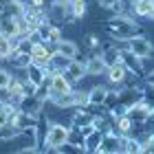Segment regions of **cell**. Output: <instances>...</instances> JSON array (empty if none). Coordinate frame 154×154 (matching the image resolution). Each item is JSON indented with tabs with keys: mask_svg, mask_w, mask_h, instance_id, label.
Segmentation results:
<instances>
[{
	"mask_svg": "<svg viewBox=\"0 0 154 154\" xmlns=\"http://www.w3.org/2000/svg\"><path fill=\"white\" fill-rule=\"evenodd\" d=\"M123 154H143V141L134 134L123 137Z\"/></svg>",
	"mask_w": 154,
	"mask_h": 154,
	"instance_id": "cell-18",
	"label": "cell"
},
{
	"mask_svg": "<svg viewBox=\"0 0 154 154\" xmlns=\"http://www.w3.org/2000/svg\"><path fill=\"white\" fill-rule=\"evenodd\" d=\"M73 88H75V84L64 75V71L53 73L51 75V95H48V99H55L57 95H64V93H68V90H73Z\"/></svg>",
	"mask_w": 154,
	"mask_h": 154,
	"instance_id": "cell-6",
	"label": "cell"
},
{
	"mask_svg": "<svg viewBox=\"0 0 154 154\" xmlns=\"http://www.w3.org/2000/svg\"><path fill=\"white\" fill-rule=\"evenodd\" d=\"M13 53V46H11V38L0 33V62H7V57Z\"/></svg>",
	"mask_w": 154,
	"mask_h": 154,
	"instance_id": "cell-21",
	"label": "cell"
},
{
	"mask_svg": "<svg viewBox=\"0 0 154 154\" xmlns=\"http://www.w3.org/2000/svg\"><path fill=\"white\" fill-rule=\"evenodd\" d=\"M117 103H119V88H112V86H110L108 95H106V101H103V106L110 110L112 106H117Z\"/></svg>",
	"mask_w": 154,
	"mask_h": 154,
	"instance_id": "cell-23",
	"label": "cell"
},
{
	"mask_svg": "<svg viewBox=\"0 0 154 154\" xmlns=\"http://www.w3.org/2000/svg\"><path fill=\"white\" fill-rule=\"evenodd\" d=\"M121 62L125 64V68L132 73V75H137V77H141V79H145V68H143V60L139 57V55H134L130 51L128 46L121 48Z\"/></svg>",
	"mask_w": 154,
	"mask_h": 154,
	"instance_id": "cell-5",
	"label": "cell"
},
{
	"mask_svg": "<svg viewBox=\"0 0 154 154\" xmlns=\"http://www.w3.org/2000/svg\"><path fill=\"white\" fill-rule=\"evenodd\" d=\"M128 48H130L134 55H139L141 60L152 57V55H154V44H152V40L145 35V33H141V35L128 40Z\"/></svg>",
	"mask_w": 154,
	"mask_h": 154,
	"instance_id": "cell-4",
	"label": "cell"
},
{
	"mask_svg": "<svg viewBox=\"0 0 154 154\" xmlns=\"http://www.w3.org/2000/svg\"><path fill=\"white\" fill-rule=\"evenodd\" d=\"M101 139H103V132L95 128V130L86 137V143H84V145H86V154H97V152H99Z\"/></svg>",
	"mask_w": 154,
	"mask_h": 154,
	"instance_id": "cell-19",
	"label": "cell"
},
{
	"mask_svg": "<svg viewBox=\"0 0 154 154\" xmlns=\"http://www.w3.org/2000/svg\"><path fill=\"white\" fill-rule=\"evenodd\" d=\"M68 132H71V125L64 121H51L48 125V132L44 137V141L40 145V152H55L62 143L68 141Z\"/></svg>",
	"mask_w": 154,
	"mask_h": 154,
	"instance_id": "cell-1",
	"label": "cell"
},
{
	"mask_svg": "<svg viewBox=\"0 0 154 154\" xmlns=\"http://www.w3.org/2000/svg\"><path fill=\"white\" fill-rule=\"evenodd\" d=\"M71 64V57H66V55H62L60 51H53L51 55V62H48L46 66V73L53 75V73H60V71H66V66Z\"/></svg>",
	"mask_w": 154,
	"mask_h": 154,
	"instance_id": "cell-13",
	"label": "cell"
},
{
	"mask_svg": "<svg viewBox=\"0 0 154 154\" xmlns=\"http://www.w3.org/2000/svg\"><path fill=\"white\" fill-rule=\"evenodd\" d=\"M86 73L90 77H103L106 64H103L101 53H88V57H86Z\"/></svg>",
	"mask_w": 154,
	"mask_h": 154,
	"instance_id": "cell-10",
	"label": "cell"
},
{
	"mask_svg": "<svg viewBox=\"0 0 154 154\" xmlns=\"http://www.w3.org/2000/svg\"><path fill=\"white\" fill-rule=\"evenodd\" d=\"M93 125H95L97 130H101V132L115 130V119H112V115H110V110H108V112H101V115H95Z\"/></svg>",
	"mask_w": 154,
	"mask_h": 154,
	"instance_id": "cell-16",
	"label": "cell"
},
{
	"mask_svg": "<svg viewBox=\"0 0 154 154\" xmlns=\"http://www.w3.org/2000/svg\"><path fill=\"white\" fill-rule=\"evenodd\" d=\"M97 154H123V134H119L115 130L103 132V139H101Z\"/></svg>",
	"mask_w": 154,
	"mask_h": 154,
	"instance_id": "cell-2",
	"label": "cell"
},
{
	"mask_svg": "<svg viewBox=\"0 0 154 154\" xmlns=\"http://www.w3.org/2000/svg\"><path fill=\"white\" fill-rule=\"evenodd\" d=\"M46 75H48V73H46V68H44V66H40V64H35V62H33V64L24 71V77H26L29 82H33L35 86H40V84L46 79Z\"/></svg>",
	"mask_w": 154,
	"mask_h": 154,
	"instance_id": "cell-15",
	"label": "cell"
},
{
	"mask_svg": "<svg viewBox=\"0 0 154 154\" xmlns=\"http://www.w3.org/2000/svg\"><path fill=\"white\" fill-rule=\"evenodd\" d=\"M154 9V0H134V18L150 20Z\"/></svg>",
	"mask_w": 154,
	"mask_h": 154,
	"instance_id": "cell-17",
	"label": "cell"
},
{
	"mask_svg": "<svg viewBox=\"0 0 154 154\" xmlns=\"http://www.w3.org/2000/svg\"><path fill=\"white\" fill-rule=\"evenodd\" d=\"M128 110H130L128 106H123V103L119 101L117 106L110 108V115H112V119H119V117H125V115H128Z\"/></svg>",
	"mask_w": 154,
	"mask_h": 154,
	"instance_id": "cell-26",
	"label": "cell"
},
{
	"mask_svg": "<svg viewBox=\"0 0 154 154\" xmlns=\"http://www.w3.org/2000/svg\"><path fill=\"white\" fill-rule=\"evenodd\" d=\"M128 75H130V71L125 68L123 62H119V64L106 68V73H103V82H106L108 86H112V88H121L125 84V79H128Z\"/></svg>",
	"mask_w": 154,
	"mask_h": 154,
	"instance_id": "cell-3",
	"label": "cell"
},
{
	"mask_svg": "<svg viewBox=\"0 0 154 154\" xmlns=\"http://www.w3.org/2000/svg\"><path fill=\"white\" fill-rule=\"evenodd\" d=\"M5 64L9 68H13V71H26V68L33 64V55L31 53H22V51H13L9 57H7Z\"/></svg>",
	"mask_w": 154,
	"mask_h": 154,
	"instance_id": "cell-8",
	"label": "cell"
},
{
	"mask_svg": "<svg viewBox=\"0 0 154 154\" xmlns=\"http://www.w3.org/2000/svg\"><path fill=\"white\" fill-rule=\"evenodd\" d=\"M18 137H20V128L13 121L0 125V143H13L18 141Z\"/></svg>",
	"mask_w": 154,
	"mask_h": 154,
	"instance_id": "cell-14",
	"label": "cell"
},
{
	"mask_svg": "<svg viewBox=\"0 0 154 154\" xmlns=\"http://www.w3.org/2000/svg\"><path fill=\"white\" fill-rule=\"evenodd\" d=\"M132 130H134V121L130 119V115L115 119V132H119V134H123V137H128V134H132Z\"/></svg>",
	"mask_w": 154,
	"mask_h": 154,
	"instance_id": "cell-20",
	"label": "cell"
},
{
	"mask_svg": "<svg viewBox=\"0 0 154 154\" xmlns=\"http://www.w3.org/2000/svg\"><path fill=\"white\" fill-rule=\"evenodd\" d=\"M128 115H130V119L134 123H148L150 119H152V106L145 99H139L134 106H130Z\"/></svg>",
	"mask_w": 154,
	"mask_h": 154,
	"instance_id": "cell-7",
	"label": "cell"
},
{
	"mask_svg": "<svg viewBox=\"0 0 154 154\" xmlns=\"http://www.w3.org/2000/svg\"><path fill=\"white\" fill-rule=\"evenodd\" d=\"M150 121H154V108H152V119H150Z\"/></svg>",
	"mask_w": 154,
	"mask_h": 154,
	"instance_id": "cell-27",
	"label": "cell"
},
{
	"mask_svg": "<svg viewBox=\"0 0 154 154\" xmlns=\"http://www.w3.org/2000/svg\"><path fill=\"white\" fill-rule=\"evenodd\" d=\"M141 141H143V154H154V130H150Z\"/></svg>",
	"mask_w": 154,
	"mask_h": 154,
	"instance_id": "cell-24",
	"label": "cell"
},
{
	"mask_svg": "<svg viewBox=\"0 0 154 154\" xmlns=\"http://www.w3.org/2000/svg\"><path fill=\"white\" fill-rule=\"evenodd\" d=\"M64 75L75 84V86H77V84H79L84 77L88 75V73H86V60H71V64L66 66Z\"/></svg>",
	"mask_w": 154,
	"mask_h": 154,
	"instance_id": "cell-9",
	"label": "cell"
},
{
	"mask_svg": "<svg viewBox=\"0 0 154 154\" xmlns=\"http://www.w3.org/2000/svg\"><path fill=\"white\" fill-rule=\"evenodd\" d=\"M55 51H60L62 55H66V57H71V60H75L77 55L82 53V46L75 42V38H62L57 44H55Z\"/></svg>",
	"mask_w": 154,
	"mask_h": 154,
	"instance_id": "cell-11",
	"label": "cell"
},
{
	"mask_svg": "<svg viewBox=\"0 0 154 154\" xmlns=\"http://www.w3.org/2000/svg\"><path fill=\"white\" fill-rule=\"evenodd\" d=\"M108 90H110V86L106 82H97L95 86L88 88V103H103V101H106Z\"/></svg>",
	"mask_w": 154,
	"mask_h": 154,
	"instance_id": "cell-12",
	"label": "cell"
},
{
	"mask_svg": "<svg viewBox=\"0 0 154 154\" xmlns=\"http://www.w3.org/2000/svg\"><path fill=\"white\" fill-rule=\"evenodd\" d=\"M13 77H16V75H13V71H11V68L9 66H0V90H7V88H9V84L13 82Z\"/></svg>",
	"mask_w": 154,
	"mask_h": 154,
	"instance_id": "cell-22",
	"label": "cell"
},
{
	"mask_svg": "<svg viewBox=\"0 0 154 154\" xmlns=\"http://www.w3.org/2000/svg\"><path fill=\"white\" fill-rule=\"evenodd\" d=\"M55 152H57V154H84V150H82V148H77V145L68 143V141H66V143H62Z\"/></svg>",
	"mask_w": 154,
	"mask_h": 154,
	"instance_id": "cell-25",
	"label": "cell"
}]
</instances>
